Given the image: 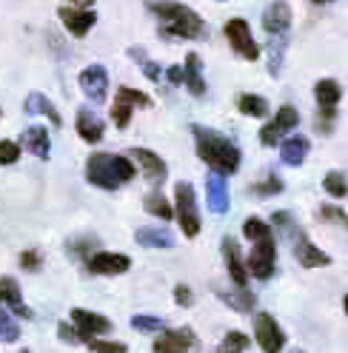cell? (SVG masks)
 <instances>
[{
  "label": "cell",
  "mask_w": 348,
  "mask_h": 353,
  "mask_svg": "<svg viewBox=\"0 0 348 353\" xmlns=\"http://www.w3.org/2000/svg\"><path fill=\"white\" fill-rule=\"evenodd\" d=\"M300 125V114L294 105H280L277 108V117L271 123L263 125V131H260V143L263 145H277V140L286 134V131H294Z\"/></svg>",
  "instance_id": "11"
},
{
  "label": "cell",
  "mask_w": 348,
  "mask_h": 353,
  "mask_svg": "<svg viewBox=\"0 0 348 353\" xmlns=\"http://www.w3.org/2000/svg\"><path fill=\"white\" fill-rule=\"evenodd\" d=\"M26 112H29V114H46V117L52 120L55 128L63 125V120H60V114H57V108L52 105V100H49V97H43L40 92H32V94L26 97Z\"/></svg>",
  "instance_id": "27"
},
{
  "label": "cell",
  "mask_w": 348,
  "mask_h": 353,
  "mask_svg": "<svg viewBox=\"0 0 348 353\" xmlns=\"http://www.w3.org/2000/svg\"><path fill=\"white\" fill-rule=\"evenodd\" d=\"M86 268L97 276H117L132 268V259L126 254H112V251H97L86 256Z\"/></svg>",
  "instance_id": "12"
},
{
  "label": "cell",
  "mask_w": 348,
  "mask_h": 353,
  "mask_svg": "<svg viewBox=\"0 0 348 353\" xmlns=\"http://www.w3.org/2000/svg\"><path fill=\"white\" fill-rule=\"evenodd\" d=\"M57 336H60L63 342H69V345H77V342H80L77 327H72L69 322H60V325H57Z\"/></svg>",
  "instance_id": "42"
},
{
  "label": "cell",
  "mask_w": 348,
  "mask_h": 353,
  "mask_svg": "<svg viewBox=\"0 0 348 353\" xmlns=\"http://www.w3.org/2000/svg\"><path fill=\"white\" fill-rule=\"evenodd\" d=\"M309 148H311V143L306 134H291L289 140L280 143V160L286 165H302L309 157Z\"/></svg>",
  "instance_id": "21"
},
{
  "label": "cell",
  "mask_w": 348,
  "mask_h": 353,
  "mask_svg": "<svg viewBox=\"0 0 348 353\" xmlns=\"http://www.w3.org/2000/svg\"><path fill=\"white\" fill-rule=\"evenodd\" d=\"M75 128H77V134L86 140V143H100L103 140V120L92 112V108H77V117H75Z\"/></svg>",
  "instance_id": "20"
},
{
  "label": "cell",
  "mask_w": 348,
  "mask_h": 353,
  "mask_svg": "<svg viewBox=\"0 0 348 353\" xmlns=\"http://www.w3.org/2000/svg\"><path fill=\"white\" fill-rule=\"evenodd\" d=\"M271 223L280 225L282 231H289V228H291V214H289V211H280V214L274 211V214H271Z\"/></svg>",
  "instance_id": "46"
},
{
  "label": "cell",
  "mask_w": 348,
  "mask_h": 353,
  "mask_svg": "<svg viewBox=\"0 0 348 353\" xmlns=\"http://www.w3.org/2000/svg\"><path fill=\"white\" fill-rule=\"evenodd\" d=\"M57 17L63 20V26L72 37H86L92 32V26L97 23V14L89 9H75V6H60Z\"/></svg>",
  "instance_id": "14"
},
{
  "label": "cell",
  "mask_w": 348,
  "mask_h": 353,
  "mask_svg": "<svg viewBox=\"0 0 348 353\" xmlns=\"http://www.w3.org/2000/svg\"><path fill=\"white\" fill-rule=\"evenodd\" d=\"M174 302H177L180 307H188L194 302V294H191L188 285H177V288H174Z\"/></svg>",
  "instance_id": "43"
},
{
  "label": "cell",
  "mask_w": 348,
  "mask_h": 353,
  "mask_svg": "<svg viewBox=\"0 0 348 353\" xmlns=\"http://www.w3.org/2000/svg\"><path fill=\"white\" fill-rule=\"evenodd\" d=\"M243 234H246V239L257 242V239L271 236V225H269V223H263V219H257V216H249L246 223H243Z\"/></svg>",
  "instance_id": "35"
},
{
  "label": "cell",
  "mask_w": 348,
  "mask_h": 353,
  "mask_svg": "<svg viewBox=\"0 0 348 353\" xmlns=\"http://www.w3.org/2000/svg\"><path fill=\"white\" fill-rule=\"evenodd\" d=\"M92 3H95V0H72V6H83V9L92 6Z\"/></svg>",
  "instance_id": "47"
},
{
  "label": "cell",
  "mask_w": 348,
  "mask_h": 353,
  "mask_svg": "<svg viewBox=\"0 0 348 353\" xmlns=\"http://www.w3.org/2000/svg\"><path fill=\"white\" fill-rule=\"evenodd\" d=\"M206 196H209V208L214 214H226L229 211V188H226V176L211 174L206 180Z\"/></svg>",
  "instance_id": "25"
},
{
  "label": "cell",
  "mask_w": 348,
  "mask_h": 353,
  "mask_svg": "<svg viewBox=\"0 0 348 353\" xmlns=\"http://www.w3.org/2000/svg\"><path fill=\"white\" fill-rule=\"evenodd\" d=\"M249 345H251V339L243 334V330H229L220 342V347H217V353H243V350H249Z\"/></svg>",
  "instance_id": "31"
},
{
  "label": "cell",
  "mask_w": 348,
  "mask_h": 353,
  "mask_svg": "<svg viewBox=\"0 0 348 353\" xmlns=\"http://www.w3.org/2000/svg\"><path fill=\"white\" fill-rule=\"evenodd\" d=\"M128 54H132L135 60H143L140 65H143V72H146V77L148 80H160V69H157V63H151V60H146V54H143V49H128Z\"/></svg>",
  "instance_id": "39"
},
{
  "label": "cell",
  "mask_w": 348,
  "mask_h": 353,
  "mask_svg": "<svg viewBox=\"0 0 348 353\" xmlns=\"http://www.w3.org/2000/svg\"><path fill=\"white\" fill-rule=\"evenodd\" d=\"M43 265V254L40 251H23L20 254V268L23 271H40Z\"/></svg>",
  "instance_id": "40"
},
{
  "label": "cell",
  "mask_w": 348,
  "mask_h": 353,
  "mask_svg": "<svg viewBox=\"0 0 348 353\" xmlns=\"http://www.w3.org/2000/svg\"><path fill=\"white\" fill-rule=\"evenodd\" d=\"M314 3H331V0H314Z\"/></svg>",
  "instance_id": "49"
},
{
  "label": "cell",
  "mask_w": 348,
  "mask_h": 353,
  "mask_svg": "<svg viewBox=\"0 0 348 353\" xmlns=\"http://www.w3.org/2000/svg\"><path fill=\"white\" fill-rule=\"evenodd\" d=\"M314 97H317V105H320V131L329 134L331 131V123H334V114H337V103L342 97V88L337 80L325 77L314 85Z\"/></svg>",
  "instance_id": "6"
},
{
  "label": "cell",
  "mask_w": 348,
  "mask_h": 353,
  "mask_svg": "<svg viewBox=\"0 0 348 353\" xmlns=\"http://www.w3.org/2000/svg\"><path fill=\"white\" fill-rule=\"evenodd\" d=\"M135 105L151 108V97L143 94V92H135V88H128V85H120L115 105H112V120L117 123V128H126L128 123H132V108Z\"/></svg>",
  "instance_id": "10"
},
{
  "label": "cell",
  "mask_w": 348,
  "mask_h": 353,
  "mask_svg": "<svg viewBox=\"0 0 348 353\" xmlns=\"http://www.w3.org/2000/svg\"><path fill=\"white\" fill-rule=\"evenodd\" d=\"M220 299H223L226 305H231L234 311H240V314L254 311V294H251V291H246V288L231 291V294H220Z\"/></svg>",
  "instance_id": "32"
},
{
  "label": "cell",
  "mask_w": 348,
  "mask_h": 353,
  "mask_svg": "<svg viewBox=\"0 0 348 353\" xmlns=\"http://www.w3.org/2000/svg\"><path fill=\"white\" fill-rule=\"evenodd\" d=\"M289 26H291V9H289V3H286V0H274V3L263 12V29L271 37H277V34H286Z\"/></svg>",
  "instance_id": "18"
},
{
  "label": "cell",
  "mask_w": 348,
  "mask_h": 353,
  "mask_svg": "<svg viewBox=\"0 0 348 353\" xmlns=\"http://www.w3.org/2000/svg\"><path fill=\"white\" fill-rule=\"evenodd\" d=\"M20 143H23V148L29 154H35L37 160H49V151H52V143H49V128L43 125H29L23 131V137H20Z\"/></svg>",
  "instance_id": "22"
},
{
  "label": "cell",
  "mask_w": 348,
  "mask_h": 353,
  "mask_svg": "<svg viewBox=\"0 0 348 353\" xmlns=\"http://www.w3.org/2000/svg\"><path fill=\"white\" fill-rule=\"evenodd\" d=\"M135 239L140 242V245H146V248H171V245H174L171 231H166V228H155V225L137 228Z\"/></svg>",
  "instance_id": "26"
},
{
  "label": "cell",
  "mask_w": 348,
  "mask_h": 353,
  "mask_svg": "<svg viewBox=\"0 0 348 353\" xmlns=\"http://www.w3.org/2000/svg\"><path fill=\"white\" fill-rule=\"evenodd\" d=\"M246 268H249V276H254V279H271V274L277 268V245L271 236L254 242Z\"/></svg>",
  "instance_id": "5"
},
{
  "label": "cell",
  "mask_w": 348,
  "mask_h": 353,
  "mask_svg": "<svg viewBox=\"0 0 348 353\" xmlns=\"http://www.w3.org/2000/svg\"><path fill=\"white\" fill-rule=\"evenodd\" d=\"M132 327H135V330H146V334H157V330H163L166 325H163L160 316H146V314H140V316H132Z\"/></svg>",
  "instance_id": "36"
},
{
  "label": "cell",
  "mask_w": 348,
  "mask_h": 353,
  "mask_svg": "<svg viewBox=\"0 0 348 353\" xmlns=\"http://www.w3.org/2000/svg\"><path fill=\"white\" fill-rule=\"evenodd\" d=\"M294 256H297V262L302 265V268H322V265H331V256L325 254V251H320L306 234L297 236Z\"/></svg>",
  "instance_id": "19"
},
{
  "label": "cell",
  "mask_w": 348,
  "mask_h": 353,
  "mask_svg": "<svg viewBox=\"0 0 348 353\" xmlns=\"http://www.w3.org/2000/svg\"><path fill=\"white\" fill-rule=\"evenodd\" d=\"M320 216H322V219H337V223H348L345 211H340V208H334V205H322V208H320Z\"/></svg>",
  "instance_id": "44"
},
{
  "label": "cell",
  "mask_w": 348,
  "mask_h": 353,
  "mask_svg": "<svg viewBox=\"0 0 348 353\" xmlns=\"http://www.w3.org/2000/svg\"><path fill=\"white\" fill-rule=\"evenodd\" d=\"M194 131V143H197V157L220 176H229L240 168V148H237L229 137H223L220 131L203 128V125H191Z\"/></svg>",
  "instance_id": "1"
},
{
  "label": "cell",
  "mask_w": 348,
  "mask_h": 353,
  "mask_svg": "<svg viewBox=\"0 0 348 353\" xmlns=\"http://www.w3.org/2000/svg\"><path fill=\"white\" fill-rule=\"evenodd\" d=\"M23 353H29V350H23Z\"/></svg>",
  "instance_id": "51"
},
{
  "label": "cell",
  "mask_w": 348,
  "mask_h": 353,
  "mask_svg": "<svg viewBox=\"0 0 348 353\" xmlns=\"http://www.w3.org/2000/svg\"><path fill=\"white\" fill-rule=\"evenodd\" d=\"M151 350L155 353H197L200 339L191 327H174V330H163V336L155 339Z\"/></svg>",
  "instance_id": "8"
},
{
  "label": "cell",
  "mask_w": 348,
  "mask_h": 353,
  "mask_svg": "<svg viewBox=\"0 0 348 353\" xmlns=\"http://www.w3.org/2000/svg\"><path fill=\"white\" fill-rule=\"evenodd\" d=\"M0 302H3V307H12L14 316H23V319H32V316H35L29 307L23 305V299H20V285H17V279H12V276L0 279Z\"/></svg>",
  "instance_id": "23"
},
{
  "label": "cell",
  "mask_w": 348,
  "mask_h": 353,
  "mask_svg": "<svg viewBox=\"0 0 348 353\" xmlns=\"http://www.w3.org/2000/svg\"><path fill=\"white\" fill-rule=\"evenodd\" d=\"M137 174L135 163L123 157V154H92L86 160V180L103 191H115L126 185Z\"/></svg>",
  "instance_id": "3"
},
{
  "label": "cell",
  "mask_w": 348,
  "mask_h": 353,
  "mask_svg": "<svg viewBox=\"0 0 348 353\" xmlns=\"http://www.w3.org/2000/svg\"><path fill=\"white\" fill-rule=\"evenodd\" d=\"M89 345V350H95V353H128V345H123V342H108V339H89L86 342Z\"/></svg>",
  "instance_id": "37"
},
{
  "label": "cell",
  "mask_w": 348,
  "mask_h": 353,
  "mask_svg": "<svg viewBox=\"0 0 348 353\" xmlns=\"http://www.w3.org/2000/svg\"><path fill=\"white\" fill-rule=\"evenodd\" d=\"M0 339L3 342H17L20 339V325L14 322V316L6 311V307H0Z\"/></svg>",
  "instance_id": "34"
},
{
  "label": "cell",
  "mask_w": 348,
  "mask_h": 353,
  "mask_svg": "<svg viewBox=\"0 0 348 353\" xmlns=\"http://www.w3.org/2000/svg\"><path fill=\"white\" fill-rule=\"evenodd\" d=\"M143 208L151 214V216H157V219H163V223H168V219L174 216V208H171V203L163 196V191H151L148 196H146V203H143Z\"/></svg>",
  "instance_id": "28"
},
{
  "label": "cell",
  "mask_w": 348,
  "mask_h": 353,
  "mask_svg": "<svg viewBox=\"0 0 348 353\" xmlns=\"http://www.w3.org/2000/svg\"><path fill=\"white\" fill-rule=\"evenodd\" d=\"M183 74H186V88L194 94V97H203L206 94V80H203V63H200V54L197 52H188L186 54V63H183Z\"/></svg>",
  "instance_id": "24"
},
{
  "label": "cell",
  "mask_w": 348,
  "mask_h": 353,
  "mask_svg": "<svg viewBox=\"0 0 348 353\" xmlns=\"http://www.w3.org/2000/svg\"><path fill=\"white\" fill-rule=\"evenodd\" d=\"M166 80H168L171 85H183V80H186L183 65H171V69H166Z\"/></svg>",
  "instance_id": "45"
},
{
  "label": "cell",
  "mask_w": 348,
  "mask_h": 353,
  "mask_svg": "<svg viewBox=\"0 0 348 353\" xmlns=\"http://www.w3.org/2000/svg\"><path fill=\"white\" fill-rule=\"evenodd\" d=\"M282 52H286V37L277 34L269 40V74L277 77L282 72Z\"/></svg>",
  "instance_id": "30"
},
{
  "label": "cell",
  "mask_w": 348,
  "mask_h": 353,
  "mask_svg": "<svg viewBox=\"0 0 348 353\" xmlns=\"http://www.w3.org/2000/svg\"><path fill=\"white\" fill-rule=\"evenodd\" d=\"M20 160V145L12 140H0V165H14Z\"/></svg>",
  "instance_id": "38"
},
{
  "label": "cell",
  "mask_w": 348,
  "mask_h": 353,
  "mask_svg": "<svg viewBox=\"0 0 348 353\" xmlns=\"http://www.w3.org/2000/svg\"><path fill=\"white\" fill-rule=\"evenodd\" d=\"M237 108H240L246 117H266L269 114V100L260 97V94H240L237 97Z\"/></svg>",
  "instance_id": "29"
},
{
  "label": "cell",
  "mask_w": 348,
  "mask_h": 353,
  "mask_svg": "<svg viewBox=\"0 0 348 353\" xmlns=\"http://www.w3.org/2000/svg\"><path fill=\"white\" fill-rule=\"evenodd\" d=\"M160 17V32L163 37H180V40H203L209 34V26L206 20L183 6V3H171V0H160V3H151L148 6Z\"/></svg>",
  "instance_id": "2"
},
{
  "label": "cell",
  "mask_w": 348,
  "mask_h": 353,
  "mask_svg": "<svg viewBox=\"0 0 348 353\" xmlns=\"http://www.w3.org/2000/svg\"><path fill=\"white\" fill-rule=\"evenodd\" d=\"M223 259H226V268H229V276L234 279L237 288H246L249 285V268H246V262L240 256V248H237V242L231 236L223 239Z\"/></svg>",
  "instance_id": "17"
},
{
  "label": "cell",
  "mask_w": 348,
  "mask_h": 353,
  "mask_svg": "<svg viewBox=\"0 0 348 353\" xmlns=\"http://www.w3.org/2000/svg\"><path fill=\"white\" fill-rule=\"evenodd\" d=\"M223 32H226V40H229V46H231V52H237L243 60H257L260 57V46L254 43V37H251V29H249V23L243 17H231L229 23L223 26Z\"/></svg>",
  "instance_id": "7"
},
{
  "label": "cell",
  "mask_w": 348,
  "mask_h": 353,
  "mask_svg": "<svg viewBox=\"0 0 348 353\" xmlns=\"http://www.w3.org/2000/svg\"><path fill=\"white\" fill-rule=\"evenodd\" d=\"M294 353H302V350H294Z\"/></svg>",
  "instance_id": "50"
},
{
  "label": "cell",
  "mask_w": 348,
  "mask_h": 353,
  "mask_svg": "<svg viewBox=\"0 0 348 353\" xmlns=\"http://www.w3.org/2000/svg\"><path fill=\"white\" fill-rule=\"evenodd\" d=\"M322 188H325V194H331L334 200H342V196L348 194V183H345V176L340 174V171H329L322 176Z\"/></svg>",
  "instance_id": "33"
},
{
  "label": "cell",
  "mask_w": 348,
  "mask_h": 353,
  "mask_svg": "<svg viewBox=\"0 0 348 353\" xmlns=\"http://www.w3.org/2000/svg\"><path fill=\"white\" fill-rule=\"evenodd\" d=\"M80 88H83V94L95 100V103H103L106 100V88H108V74L103 65H89V69H83L80 72Z\"/></svg>",
  "instance_id": "16"
},
{
  "label": "cell",
  "mask_w": 348,
  "mask_h": 353,
  "mask_svg": "<svg viewBox=\"0 0 348 353\" xmlns=\"http://www.w3.org/2000/svg\"><path fill=\"white\" fill-rule=\"evenodd\" d=\"M174 216H177L180 231L188 239L200 234V211H197V196H194L191 183H177V188H174Z\"/></svg>",
  "instance_id": "4"
},
{
  "label": "cell",
  "mask_w": 348,
  "mask_h": 353,
  "mask_svg": "<svg viewBox=\"0 0 348 353\" xmlns=\"http://www.w3.org/2000/svg\"><path fill=\"white\" fill-rule=\"evenodd\" d=\"M342 307H345V316H348V294L342 296Z\"/></svg>",
  "instance_id": "48"
},
{
  "label": "cell",
  "mask_w": 348,
  "mask_h": 353,
  "mask_svg": "<svg viewBox=\"0 0 348 353\" xmlns=\"http://www.w3.org/2000/svg\"><path fill=\"white\" fill-rule=\"evenodd\" d=\"M132 157L137 160V165H140V171H143V176L151 183V185H160L163 180H166V174H168V168H166V163H163V157H157L155 151H148V148H132L128 151Z\"/></svg>",
  "instance_id": "15"
},
{
  "label": "cell",
  "mask_w": 348,
  "mask_h": 353,
  "mask_svg": "<svg viewBox=\"0 0 348 353\" xmlns=\"http://www.w3.org/2000/svg\"><path fill=\"white\" fill-rule=\"evenodd\" d=\"M280 191H282V183L277 180V176H269V180L254 185V194L257 196H271V194H280Z\"/></svg>",
  "instance_id": "41"
},
{
  "label": "cell",
  "mask_w": 348,
  "mask_h": 353,
  "mask_svg": "<svg viewBox=\"0 0 348 353\" xmlns=\"http://www.w3.org/2000/svg\"><path fill=\"white\" fill-rule=\"evenodd\" d=\"M72 322L80 334V342H89L95 336H103L112 330V322H108L103 314H95V311H86V307H75L72 311Z\"/></svg>",
  "instance_id": "13"
},
{
  "label": "cell",
  "mask_w": 348,
  "mask_h": 353,
  "mask_svg": "<svg viewBox=\"0 0 348 353\" xmlns=\"http://www.w3.org/2000/svg\"><path fill=\"white\" fill-rule=\"evenodd\" d=\"M345 225H348V223H345Z\"/></svg>",
  "instance_id": "52"
},
{
  "label": "cell",
  "mask_w": 348,
  "mask_h": 353,
  "mask_svg": "<svg viewBox=\"0 0 348 353\" xmlns=\"http://www.w3.org/2000/svg\"><path fill=\"white\" fill-rule=\"evenodd\" d=\"M254 339L263 347V353H280L286 347V334L277 325V319L271 314H257L254 316Z\"/></svg>",
  "instance_id": "9"
}]
</instances>
